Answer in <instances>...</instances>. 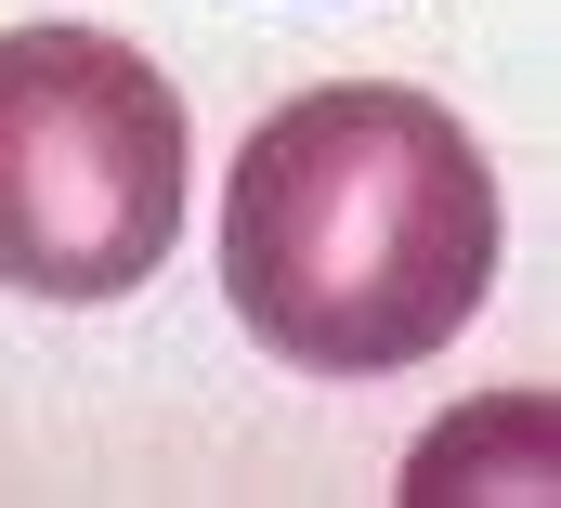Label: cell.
<instances>
[{"instance_id": "1", "label": "cell", "mask_w": 561, "mask_h": 508, "mask_svg": "<svg viewBox=\"0 0 561 508\" xmlns=\"http://www.w3.org/2000/svg\"><path fill=\"white\" fill-rule=\"evenodd\" d=\"M510 249L483 143L405 79H327L236 143L222 183V300L300 379L431 366Z\"/></svg>"}, {"instance_id": "2", "label": "cell", "mask_w": 561, "mask_h": 508, "mask_svg": "<svg viewBox=\"0 0 561 508\" xmlns=\"http://www.w3.org/2000/svg\"><path fill=\"white\" fill-rule=\"evenodd\" d=\"M196 130L170 66L118 26H0V287L13 300H131L170 274Z\"/></svg>"}]
</instances>
